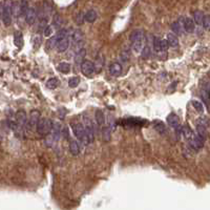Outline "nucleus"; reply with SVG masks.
Returning <instances> with one entry per match:
<instances>
[{
	"label": "nucleus",
	"instance_id": "obj_37",
	"mask_svg": "<svg viewBox=\"0 0 210 210\" xmlns=\"http://www.w3.org/2000/svg\"><path fill=\"white\" fill-rule=\"evenodd\" d=\"M201 97H202V99H203V101L206 103L207 105L209 106V103H210V96H209V92L208 91H202L201 92Z\"/></svg>",
	"mask_w": 210,
	"mask_h": 210
},
{
	"label": "nucleus",
	"instance_id": "obj_42",
	"mask_svg": "<svg viewBox=\"0 0 210 210\" xmlns=\"http://www.w3.org/2000/svg\"><path fill=\"white\" fill-rule=\"evenodd\" d=\"M197 125H202V126H205V127H208L209 125V121L207 119L205 118H202L200 120H197Z\"/></svg>",
	"mask_w": 210,
	"mask_h": 210
},
{
	"label": "nucleus",
	"instance_id": "obj_41",
	"mask_svg": "<svg viewBox=\"0 0 210 210\" xmlns=\"http://www.w3.org/2000/svg\"><path fill=\"white\" fill-rule=\"evenodd\" d=\"M120 58H121L122 61H124V62L128 61V59H129V52H128V51H123V52H122L121 55H120Z\"/></svg>",
	"mask_w": 210,
	"mask_h": 210
},
{
	"label": "nucleus",
	"instance_id": "obj_38",
	"mask_svg": "<svg viewBox=\"0 0 210 210\" xmlns=\"http://www.w3.org/2000/svg\"><path fill=\"white\" fill-rule=\"evenodd\" d=\"M141 122V119H134V118H130V119H127L126 121H125V123H126L127 125H131V126H134V125H139Z\"/></svg>",
	"mask_w": 210,
	"mask_h": 210
},
{
	"label": "nucleus",
	"instance_id": "obj_22",
	"mask_svg": "<svg viewBox=\"0 0 210 210\" xmlns=\"http://www.w3.org/2000/svg\"><path fill=\"white\" fill-rule=\"evenodd\" d=\"M58 71L63 72V74H68L71 72V64L67 62H61L58 65Z\"/></svg>",
	"mask_w": 210,
	"mask_h": 210
},
{
	"label": "nucleus",
	"instance_id": "obj_44",
	"mask_svg": "<svg viewBox=\"0 0 210 210\" xmlns=\"http://www.w3.org/2000/svg\"><path fill=\"white\" fill-rule=\"evenodd\" d=\"M52 27L47 25V27L44 29V36L49 37V36H52Z\"/></svg>",
	"mask_w": 210,
	"mask_h": 210
},
{
	"label": "nucleus",
	"instance_id": "obj_21",
	"mask_svg": "<svg viewBox=\"0 0 210 210\" xmlns=\"http://www.w3.org/2000/svg\"><path fill=\"white\" fill-rule=\"evenodd\" d=\"M154 129L159 132V134H164L165 132H166V127H165V125L163 122L161 121H156L154 123Z\"/></svg>",
	"mask_w": 210,
	"mask_h": 210
},
{
	"label": "nucleus",
	"instance_id": "obj_1",
	"mask_svg": "<svg viewBox=\"0 0 210 210\" xmlns=\"http://www.w3.org/2000/svg\"><path fill=\"white\" fill-rule=\"evenodd\" d=\"M1 15L2 20L6 26L12 23V2H1Z\"/></svg>",
	"mask_w": 210,
	"mask_h": 210
},
{
	"label": "nucleus",
	"instance_id": "obj_9",
	"mask_svg": "<svg viewBox=\"0 0 210 210\" xmlns=\"http://www.w3.org/2000/svg\"><path fill=\"white\" fill-rule=\"evenodd\" d=\"M84 127H85L86 134H87V137H88L89 142H92L94 141V126H92V123L89 121V120H85Z\"/></svg>",
	"mask_w": 210,
	"mask_h": 210
},
{
	"label": "nucleus",
	"instance_id": "obj_18",
	"mask_svg": "<svg viewBox=\"0 0 210 210\" xmlns=\"http://www.w3.org/2000/svg\"><path fill=\"white\" fill-rule=\"evenodd\" d=\"M129 39H130V41L132 43H134V42L137 41H140V40H143V32L142 31H134L132 33L130 34V36H129Z\"/></svg>",
	"mask_w": 210,
	"mask_h": 210
},
{
	"label": "nucleus",
	"instance_id": "obj_33",
	"mask_svg": "<svg viewBox=\"0 0 210 210\" xmlns=\"http://www.w3.org/2000/svg\"><path fill=\"white\" fill-rule=\"evenodd\" d=\"M79 83H80L79 77H72V78L69 79V81H68V86L72 87V88H75V87H77L79 85Z\"/></svg>",
	"mask_w": 210,
	"mask_h": 210
},
{
	"label": "nucleus",
	"instance_id": "obj_17",
	"mask_svg": "<svg viewBox=\"0 0 210 210\" xmlns=\"http://www.w3.org/2000/svg\"><path fill=\"white\" fill-rule=\"evenodd\" d=\"M166 40L168 41L169 45L172 46V47H177V45H179V39H177V35H174L172 33H169L168 35H167Z\"/></svg>",
	"mask_w": 210,
	"mask_h": 210
},
{
	"label": "nucleus",
	"instance_id": "obj_43",
	"mask_svg": "<svg viewBox=\"0 0 210 210\" xmlns=\"http://www.w3.org/2000/svg\"><path fill=\"white\" fill-rule=\"evenodd\" d=\"M83 20H85V18H84L83 13H79V14L76 16V22H77L78 24H81L82 22H83Z\"/></svg>",
	"mask_w": 210,
	"mask_h": 210
},
{
	"label": "nucleus",
	"instance_id": "obj_15",
	"mask_svg": "<svg viewBox=\"0 0 210 210\" xmlns=\"http://www.w3.org/2000/svg\"><path fill=\"white\" fill-rule=\"evenodd\" d=\"M14 43L15 45L19 49H21L22 45H23V36H22V33L20 31L15 32L14 34Z\"/></svg>",
	"mask_w": 210,
	"mask_h": 210
},
{
	"label": "nucleus",
	"instance_id": "obj_40",
	"mask_svg": "<svg viewBox=\"0 0 210 210\" xmlns=\"http://www.w3.org/2000/svg\"><path fill=\"white\" fill-rule=\"evenodd\" d=\"M203 26H204V29H210V15H206V16H205L204 21H203Z\"/></svg>",
	"mask_w": 210,
	"mask_h": 210
},
{
	"label": "nucleus",
	"instance_id": "obj_11",
	"mask_svg": "<svg viewBox=\"0 0 210 210\" xmlns=\"http://www.w3.org/2000/svg\"><path fill=\"white\" fill-rule=\"evenodd\" d=\"M84 18H85V21L88 22V23H94L98 18V14L95 10H89L84 14Z\"/></svg>",
	"mask_w": 210,
	"mask_h": 210
},
{
	"label": "nucleus",
	"instance_id": "obj_39",
	"mask_svg": "<svg viewBox=\"0 0 210 210\" xmlns=\"http://www.w3.org/2000/svg\"><path fill=\"white\" fill-rule=\"evenodd\" d=\"M141 56L143 59H147L149 56H150V49L148 46H145L143 49V51L141 52Z\"/></svg>",
	"mask_w": 210,
	"mask_h": 210
},
{
	"label": "nucleus",
	"instance_id": "obj_14",
	"mask_svg": "<svg viewBox=\"0 0 210 210\" xmlns=\"http://www.w3.org/2000/svg\"><path fill=\"white\" fill-rule=\"evenodd\" d=\"M109 72L114 76H120L122 72V65L120 63H118V62H115V63H112L109 66Z\"/></svg>",
	"mask_w": 210,
	"mask_h": 210
},
{
	"label": "nucleus",
	"instance_id": "obj_5",
	"mask_svg": "<svg viewBox=\"0 0 210 210\" xmlns=\"http://www.w3.org/2000/svg\"><path fill=\"white\" fill-rule=\"evenodd\" d=\"M81 72L83 75L86 77H91L95 72H96V67H95V63L89 60H84V62L81 64Z\"/></svg>",
	"mask_w": 210,
	"mask_h": 210
},
{
	"label": "nucleus",
	"instance_id": "obj_35",
	"mask_svg": "<svg viewBox=\"0 0 210 210\" xmlns=\"http://www.w3.org/2000/svg\"><path fill=\"white\" fill-rule=\"evenodd\" d=\"M154 47L157 52H163L162 51V39L156 38L154 41Z\"/></svg>",
	"mask_w": 210,
	"mask_h": 210
},
{
	"label": "nucleus",
	"instance_id": "obj_32",
	"mask_svg": "<svg viewBox=\"0 0 210 210\" xmlns=\"http://www.w3.org/2000/svg\"><path fill=\"white\" fill-rule=\"evenodd\" d=\"M55 46L57 47V38H56V36L52 37V38L47 40V42H46V49H52V47H55Z\"/></svg>",
	"mask_w": 210,
	"mask_h": 210
},
{
	"label": "nucleus",
	"instance_id": "obj_45",
	"mask_svg": "<svg viewBox=\"0 0 210 210\" xmlns=\"http://www.w3.org/2000/svg\"><path fill=\"white\" fill-rule=\"evenodd\" d=\"M168 46H169L168 41H167L166 39H162V51H166V49H168Z\"/></svg>",
	"mask_w": 210,
	"mask_h": 210
},
{
	"label": "nucleus",
	"instance_id": "obj_10",
	"mask_svg": "<svg viewBox=\"0 0 210 210\" xmlns=\"http://www.w3.org/2000/svg\"><path fill=\"white\" fill-rule=\"evenodd\" d=\"M37 17V13H36V10L34 7H29V10L27 11V13L25 15V21L27 24H33L36 20Z\"/></svg>",
	"mask_w": 210,
	"mask_h": 210
},
{
	"label": "nucleus",
	"instance_id": "obj_13",
	"mask_svg": "<svg viewBox=\"0 0 210 210\" xmlns=\"http://www.w3.org/2000/svg\"><path fill=\"white\" fill-rule=\"evenodd\" d=\"M196 29V24H194V21L191 18H185V22H184V29L187 32V33H192Z\"/></svg>",
	"mask_w": 210,
	"mask_h": 210
},
{
	"label": "nucleus",
	"instance_id": "obj_20",
	"mask_svg": "<svg viewBox=\"0 0 210 210\" xmlns=\"http://www.w3.org/2000/svg\"><path fill=\"white\" fill-rule=\"evenodd\" d=\"M204 18H205V16L201 11H194L193 12V19H194V22H196V24H203Z\"/></svg>",
	"mask_w": 210,
	"mask_h": 210
},
{
	"label": "nucleus",
	"instance_id": "obj_30",
	"mask_svg": "<svg viewBox=\"0 0 210 210\" xmlns=\"http://www.w3.org/2000/svg\"><path fill=\"white\" fill-rule=\"evenodd\" d=\"M102 137L105 142H108L111 140V128L109 127H103L102 129Z\"/></svg>",
	"mask_w": 210,
	"mask_h": 210
},
{
	"label": "nucleus",
	"instance_id": "obj_34",
	"mask_svg": "<svg viewBox=\"0 0 210 210\" xmlns=\"http://www.w3.org/2000/svg\"><path fill=\"white\" fill-rule=\"evenodd\" d=\"M56 38H57V43L61 40L67 38V31L66 29H61V31L58 32V34L56 35Z\"/></svg>",
	"mask_w": 210,
	"mask_h": 210
},
{
	"label": "nucleus",
	"instance_id": "obj_29",
	"mask_svg": "<svg viewBox=\"0 0 210 210\" xmlns=\"http://www.w3.org/2000/svg\"><path fill=\"white\" fill-rule=\"evenodd\" d=\"M132 49L134 51V52H140L143 51V40H140V41L132 43Z\"/></svg>",
	"mask_w": 210,
	"mask_h": 210
},
{
	"label": "nucleus",
	"instance_id": "obj_16",
	"mask_svg": "<svg viewBox=\"0 0 210 210\" xmlns=\"http://www.w3.org/2000/svg\"><path fill=\"white\" fill-rule=\"evenodd\" d=\"M85 55H86V49H80L79 52H76V56H75V62L77 64H80L81 65L82 63L84 62V58H85Z\"/></svg>",
	"mask_w": 210,
	"mask_h": 210
},
{
	"label": "nucleus",
	"instance_id": "obj_3",
	"mask_svg": "<svg viewBox=\"0 0 210 210\" xmlns=\"http://www.w3.org/2000/svg\"><path fill=\"white\" fill-rule=\"evenodd\" d=\"M72 131H74L76 138L78 140H80L82 143L87 144L89 142L88 137H87V134H86V130H85V127H84V125H82L80 123H77V124L72 125Z\"/></svg>",
	"mask_w": 210,
	"mask_h": 210
},
{
	"label": "nucleus",
	"instance_id": "obj_12",
	"mask_svg": "<svg viewBox=\"0 0 210 210\" xmlns=\"http://www.w3.org/2000/svg\"><path fill=\"white\" fill-rule=\"evenodd\" d=\"M68 46H69V39L67 37V38L61 40V41H59L57 43V51L59 52H63L68 49Z\"/></svg>",
	"mask_w": 210,
	"mask_h": 210
},
{
	"label": "nucleus",
	"instance_id": "obj_28",
	"mask_svg": "<svg viewBox=\"0 0 210 210\" xmlns=\"http://www.w3.org/2000/svg\"><path fill=\"white\" fill-rule=\"evenodd\" d=\"M62 23H63V19H62V17L60 15L56 14L52 17V24H54V26L59 27L62 25Z\"/></svg>",
	"mask_w": 210,
	"mask_h": 210
},
{
	"label": "nucleus",
	"instance_id": "obj_6",
	"mask_svg": "<svg viewBox=\"0 0 210 210\" xmlns=\"http://www.w3.org/2000/svg\"><path fill=\"white\" fill-rule=\"evenodd\" d=\"M27 117H26V112L24 111H22V109H20V111H18L16 112V123L18 126L20 127H25L27 125Z\"/></svg>",
	"mask_w": 210,
	"mask_h": 210
},
{
	"label": "nucleus",
	"instance_id": "obj_25",
	"mask_svg": "<svg viewBox=\"0 0 210 210\" xmlns=\"http://www.w3.org/2000/svg\"><path fill=\"white\" fill-rule=\"evenodd\" d=\"M171 29L172 32L174 33V35H182V32H183V26L181 25V24L179 23V22H173V23L171 24Z\"/></svg>",
	"mask_w": 210,
	"mask_h": 210
},
{
	"label": "nucleus",
	"instance_id": "obj_46",
	"mask_svg": "<svg viewBox=\"0 0 210 210\" xmlns=\"http://www.w3.org/2000/svg\"><path fill=\"white\" fill-rule=\"evenodd\" d=\"M209 78H210V72H209Z\"/></svg>",
	"mask_w": 210,
	"mask_h": 210
},
{
	"label": "nucleus",
	"instance_id": "obj_23",
	"mask_svg": "<svg viewBox=\"0 0 210 210\" xmlns=\"http://www.w3.org/2000/svg\"><path fill=\"white\" fill-rule=\"evenodd\" d=\"M59 80L57 79V78H51V79H49L47 80V82H46V87L47 88H49V89H55V88H57L59 85Z\"/></svg>",
	"mask_w": 210,
	"mask_h": 210
},
{
	"label": "nucleus",
	"instance_id": "obj_26",
	"mask_svg": "<svg viewBox=\"0 0 210 210\" xmlns=\"http://www.w3.org/2000/svg\"><path fill=\"white\" fill-rule=\"evenodd\" d=\"M95 116H96L97 123H98L99 125H103L105 123V117H104V114H103V111H102L97 109Z\"/></svg>",
	"mask_w": 210,
	"mask_h": 210
},
{
	"label": "nucleus",
	"instance_id": "obj_7",
	"mask_svg": "<svg viewBox=\"0 0 210 210\" xmlns=\"http://www.w3.org/2000/svg\"><path fill=\"white\" fill-rule=\"evenodd\" d=\"M189 146L193 150H197V149L202 148L204 146V139L201 138L197 134H194V137L189 141Z\"/></svg>",
	"mask_w": 210,
	"mask_h": 210
},
{
	"label": "nucleus",
	"instance_id": "obj_31",
	"mask_svg": "<svg viewBox=\"0 0 210 210\" xmlns=\"http://www.w3.org/2000/svg\"><path fill=\"white\" fill-rule=\"evenodd\" d=\"M27 6H29L27 1H20V13H21V15H26L27 11L29 10V7Z\"/></svg>",
	"mask_w": 210,
	"mask_h": 210
},
{
	"label": "nucleus",
	"instance_id": "obj_8",
	"mask_svg": "<svg viewBox=\"0 0 210 210\" xmlns=\"http://www.w3.org/2000/svg\"><path fill=\"white\" fill-rule=\"evenodd\" d=\"M167 124L170 125V126L173 127V128L179 129L180 128V119H179V117H177V115L173 114V112L169 114L168 116H167Z\"/></svg>",
	"mask_w": 210,
	"mask_h": 210
},
{
	"label": "nucleus",
	"instance_id": "obj_2",
	"mask_svg": "<svg viewBox=\"0 0 210 210\" xmlns=\"http://www.w3.org/2000/svg\"><path fill=\"white\" fill-rule=\"evenodd\" d=\"M52 122L47 119H41L39 121L38 125H37L36 130L40 134V136H47L49 134L52 130Z\"/></svg>",
	"mask_w": 210,
	"mask_h": 210
},
{
	"label": "nucleus",
	"instance_id": "obj_4",
	"mask_svg": "<svg viewBox=\"0 0 210 210\" xmlns=\"http://www.w3.org/2000/svg\"><path fill=\"white\" fill-rule=\"evenodd\" d=\"M40 116H41V114H40L39 111H37V109H35V111H31V115H29V121H27V128L29 129H34V128H37V125H38L39 121L41 119H40Z\"/></svg>",
	"mask_w": 210,
	"mask_h": 210
},
{
	"label": "nucleus",
	"instance_id": "obj_24",
	"mask_svg": "<svg viewBox=\"0 0 210 210\" xmlns=\"http://www.w3.org/2000/svg\"><path fill=\"white\" fill-rule=\"evenodd\" d=\"M182 132H183L184 138L187 139V140H189V141H190V140L194 137V134L192 132V130H191L190 128H189L188 126H184L183 128H182Z\"/></svg>",
	"mask_w": 210,
	"mask_h": 210
},
{
	"label": "nucleus",
	"instance_id": "obj_36",
	"mask_svg": "<svg viewBox=\"0 0 210 210\" xmlns=\"http://www.w3.org/2000/svg\"><path fill=\"white\" fill-rule=\"evenodd\" d=\"M192 105H193V107L196 108V111L203 112V111H204V106H203V104H202L201 102L193 100V101H192Z\"/></svg>",
	"mask_w": 210,
	"mask_h": 210
},
{
	"label": "nucleus",
	"instance_id": "obj_19",
	"mask_svg": "<svg viewBox=\"0 0 210 210\" xmlns=\"http://www.w3.org/2000/svg\"><path fill=\"white\" fill-rule=\"evenodd\" d=\"M69 150H71L72 154H74V156H78L79 152H80V147H79L78 142L77 141L69 142Z\"/></svg>",
	"mask_w": 210,
	"mask_h": 210
},
{
	"label": "nucleus",
	"instance_id": "obj_27",
	"mask_svg": "<svg viewBox=\"0 0 210 210\" xmlns=\"http://www.w3.org/2000/svg\"><path fill=\"white\" fill-rule=\"evenodd\" d=\"M196 132H197V136H200L201 138H203L205 140V138L207 137V127L196 124Z\"/></svg>",
	"mask_w": 210,
	"mask_h": 210
}]
</instances>
